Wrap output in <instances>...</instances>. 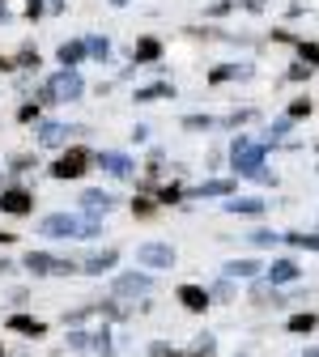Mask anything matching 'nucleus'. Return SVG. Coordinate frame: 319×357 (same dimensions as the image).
<instances>
[{
  "instance_id": "nucleus-1",
  "label": "nucleus",
  "mask_w": 319,
  "mask_h": 357,
  "mask_svg": "<svg viewBox=\"0 0 319 357\" xmlns=\"http://www.w3.org/2000/svg\"><path fill=\"white\" fill-rule=\"evenodd\" d=\"M38 230L47 238H98V221H81L73 213H52V217H43Z\"/></svg>"
},
{
  "instance_id": "nucleus-2",
  "label": "nucleus",
  "mask_w": 319,
  "mask_h": 357,
  "mask_svg": "<svg viewBox=\"0 0 319 357\" xmlns=\"http://www.w3.org/2000/svg\"><path fill=\"white\" fill-rule=\"evenodd\" d=\"M230 162H235L239 174L268 183V174H264V145H255L251 137H235V141H230Z\"/></svg>"
},
{
  "instance_id": "nucleus-3",
  "label": "nucleus",
  "mask_w": 319,
  "mask_h": 357,
  "mask_svg": "<svg viewBox=\"0 0 319 357\" xmlns=\"http://www.w3.org/2000/svg\"><path fill=\"white\" fill-rule=\"evenodd\" d=\"M26 268H30L34 277H52V273L68 277V273H77L81 264H73V259H56V255H47V251H30V255H26Z\"/></svg>"
},
{
  "instance_id": "nucleus-4",
  "label": "nucleus",
  "mask_w": 319,
  "mask_h": 357,
  "mask_svg": "<svg viewBox=\"0 0 319 357\" xmlns=\"http://www.w3.org/2000/svg\"><path fill=\"white\" fill-rule=\"evenodd\" d=\"M47 89H52V102H73V98H81L85 81L77 77V68H64V73H56L47 81Z\"/></svg>"
},
{
  "instance_id": "nucleus-5",
  "label": "nucleus",
  "mask_w": 319,
  "mask_h": 357,
  "mask_svg": "<svg viewBox=\"0 0 319 357\" xmlns=\"http://www.w3.org/2000/svg\"><path fill=\"white\" fill-rule=\"evenodd\" d=\"M85 166H89V149L73 145V149L52 166V174H56V178H81V174H85Z\"/></svg>"
},
{
  "instance_id": "nucleus-6",
  "label": "nucleus",
  "mask_w": 319,
  "mask_h": 357,
  "mask_svg": "<svg viewBox=\"0 0 319 357\" xmlns=\"http://www.w3.org/2000/svg\"><path fill=\"white\" fill-rule=\"evenodd\" d=\"M81 208L89 213V221H98V217H107L115 208V196L103 192V188H89V192H81Z\"/></svg>"
},
{
  "instance_id": "nucleus-7",
  "label": "nucleus",
  "mask_w": 319,
  "mask_h": 357,
  "mask_svg": "<svg viewBox=\"0 0 319 357\" xmlns=\"http://www.w3.org/2000/svg\"><path fill=\"white\" fill-rule=\"evenodd\" d=\"M136 264H145V268H170L175 251L166 243H145V247H136Z\"/></svg>"
},
{
  "instance_id": "nucleus-8",
  "label": "nucleus",
  "mask_w": 319,
  "mask_h": 357,
  "mask_svg": "<svg viewBox=\"0 0 319 357\" xmlns=\"http://www.w3.org/2000/svg\"><path fill=\"white\" fill-rule=\"evenodd\" d=\"M30 204H34V196H30L26 188H5V192H0V213L26 217V213H30Z\"/></svg>"
},
{
  "instance_id": "nucleus-9",
  "label": "nucleus",
  "mask_w": 319,
  "mask_h": 357,
  "mask_svg": "<svg viewBox=\"0 0 319 357\" xmlns=\"http://www.w3.org/2000/svg\"><path fill=\"white\" fill-rule=\"evenodd\" d=\"M111 289H115V294H132V298H136V294H149V289H154V277H149V273H124V277H115V285H111Z\"/></svg>"
},
{
  "instance_id": "nucleus-10",
  "label": "nucleus",
  "mask_w": 319,
  "mask_h": 357,
  "mask_svg": "<svg viewBox=\"0 0 319 357\" xmlns=\"http://www.w3.org/2000/svg\"><path fill=\"white\" fill-rule=\"evenodd\" d=\"M175 298H179V306H184V310H209V298H213V294H209L205 285H179Z\"/></svg>"
},
{
  "instance_id": "nucleus-11",
  "label": "nucleus",
  "mask_w": 319,
  "mask_h": 357,
  "mask_svg": "<svg viewBox=\"0 0 319 357\" xmlns=\"http://www.w3.org/2000/svg\"><path fill=\"white\" fill-rule=\"evenodd\" d=\"M98 166H103L107 174H115V178H128V174L136 170L128 153H98Z\"/></svg>"
},
{
  "instance_id": "nucleus-12",
  "label": "nucleus",
  "mask_w": 319,
  "mask_h": 357,
  "mask_svg": "<svg viewBox=\"0 0 319 357\" xmlns=\"http://www.w3.org/2000/svg\"><path fill=\"white\" fill-rule=\"evenodd\" d=\"M115 259H119V255L107 247V251H94V255H85V259H81V268H85V273H111V268H115Z\"/></svg>"
},
{
  "instance_id": "nucleus-13",
  "label": "nucleus",
  "mask_w": 319,
  "mask_h": 357,
  "mask_svg": "<svg viewBox=\"0 0 319 357\" xmlns=\"http://www.w3.org/2000/svg\"><path fill=\"white\" fill-rule=\"evenodd\" d=\"M225 213L255 217V213H264V200H260V196H230V200H225Z\"/></svg>"
},
{
  "instance_id": "nucleus-14",
  "label": "nucleus",
  "mask_w": 319,
  "mask_h": 357,
  "mask_svg": "<svg viewBox=\"0 0 319 357\" xmlns=\"http://www.w3.org/2000/svg\"><path fill=\"white\" fill-rule=\"evenodd\" d=\"M158 56H162V43H158L154 34H145L141 43H136V52H132V60H136V64H154Z\"/></svg>"
},
{
  "instance_id": "nucleus-15",
  "label": "nucleus",
  "mask_w": 319,
  "mask_h": 357,
  "mask_svg": "<svg viewBox=\"0 0 319 357\" xmlns=\"http://www.w3.org/2000/svg\"><path fill=\"white\" fill-rule=\"evenodd\" d=\"M73 137V128H64V123H43L38 128V145H64Z\"/></svg>"
},
{
  "instance_id": "nucleus-16",
  "label": "nucleus",
  "mask_w": 319,
  "mask_h": 357,
  "mask_svg": "<svg viewBox=\"0 0 319 357\" xmlns=\"http://www.w3.org/2000/svg\"><path fill=\"white\" fill-rule=\"evenodd\" d=\"M9 332H22V336H43L47 328H43V319H30V315H9Z\"/></svg>"
},
{
  "instance_id": "nucleus-17",
  "label": "nucleus",
  "mask_w": 319,
  "mask_h": 357,
  "mask_svg": "<svg viewBox=\"0 0 319 357\" xmlns=\"http://www.w3.org/2000/svg\"><path fill=\"white\" fill-rule=\"evenodd\" d=\"M264 273V268L255 264V259H230V264H225V277H230V281H239V277H260Z\"/></svg>"
},
{
  "instance_id": "nucleus-18",
  "label": "nucleus",
  "mask_w": 319,
  "mask_h": 357,
  "mask_svg": "<svg viewBox=\"0 0 319 357\" xmlns=\"http://www.w3.org/2000/svg\"><path fill=\"white\" fill-rule=\"evenodd\" d=\"M294 277H298V264H290V259H277V264L268 268V281H272V285H285V281H294Z\"/></svg>"
},
{
  "instance_id": "nucleus-19",
  "label": "nucleus",
  "mask_w": 319,
  "mask_h": 357,
  "mask_svg": "<svg viewBox=\"0 0 319 357\" xmlns=\"http://www.w3.org/2000/svg\"><path fill=\"white\" fill-rule=\"evenodd\" d=\"M81 60H85V43L81 38H73V43H64V47H60V64L64 68H77Z\"/></svg>"
},
{
  "instance_id": "nucleus-20",
  "label": "nucleus",
  "mask_w": 319,
  "mask_h": 357,
  "mask_svg": "<svg viewBox=\"0 0 319 357\" xmlns=\"http://www.w3.org/2000/svg\"><path fill=\"white\" fill-rule=\"evenodd\" d=\"M230 192H235L230 178H209V183H200L192 196H200V200H205V196H230Z\"/></svg>"
},
{
  "instance_id": "nucleus-21",
  "label": "nucleus",
  "mask_w": 319,
  "mask_h": 357,
  "mask_svg": "<svg viewBox=\"0 0 319 357\" xmlns=\"http://www.w3.org/2000/svg\"><path fill=\"white\" fill-rule=\"evenodd\" d=\"M154 98H175V89L170 85H145V89H136V102H154Z\"/></svg>"
},
{
  "instance_id": "nucleus-22",
  "label": "nucleus",
  "mask_w": 319,
  "mask_h": 357,
  "mask_svg": "<svg viewBox=\"0 0 319 357\" xmlns=\"http://www.w3.org/2000/svg\"><path fill=\"white\" fill-rule=\"evenodd\" d=\"M251 68H243V64H221V68H213L209 73V81H230V77H247Z\"/></svg>"
},
{
  "instance_id": "nucleus-23",
  "label": "nucleus",
  "mask_w": 319,
  "mask_h": 357,
  "mask_svg": "<svg viewBox=\"0 0 319 357\" xmlns=\"http://www.w3.org/2000/svg\"><path fill=\"white\" fill-rule=\"evenodd\" d=\"M85 52H89V56H98V60H107V56H111V43H107V38H89V43H85Z\"/></svg>"
},
{
  "instance_id": "nucleus-24",
  "label": "nucleus",
  "mask_w": 319,
  "mask_h": 357,
  "mask_svg": "<svg viewBox=\"0 0 319 357\" xmlns=\"http://www.w3.org/2000/svg\"><path fill=\"white\" fill-rule=\"evenodd\" d=\"M285 243H294V247H311V251H319V234H285Z\"/></svg>"
},
{
  "instance_id": "nucleus-25",
  "label": "nucleus",
  "mask_w": 319,
  "mask_h": 357,
  "mask_svg": "<svg viewBox=\"0 0 319 357\" xmlns=\"http://www.w3.org/2000/svg\"><path fill=\"white\" fill-rule=\"evenodd\" d=\"M89 349H98V353H111V349H115V344H111V336H107V328L89 336Z\"/></svg>"
},
{
  "instance_id": "nucleus-26",
  "label": "nucleus",
  "mask_w": 319,
  "mask_h": 357,
  "mask_svg": "<svg viewBox=\"0 0 319 357\" xmlns=\"http://www.w3.org/2000/svg\"><path fill=\"white\" fill-rule=\"evenodd\" d=\"M315 328V315H294L290 319V332H311Z\"/></svg>"
},
{
  "instance_id": "nucleus-27",
  "label": "nucleus",
  "mask_w": 319,
  "mask_h": 357,
  "mask_svg": "<svg viewBox=\"0 0 319 357\" xmlns=\"http://www.w3.org/2000/svg\"><path fill=\"white\" fill-rule=\"evenodd\" d=\"M251 243H255V247H272V243H281V238L272 234V230H255V234H251Z\"/></svg>"
},
{
  "instance_id": "nucleus-28",
  "label": "nucleus",
  "mask_w": 319,
  "mask_h": 357,
  "mask_svg": "<svg viewBox=\"0 0 319 357\" xmlns=\"http://www.w3.org/2000/svg\"><path fill=\"white\" fill-rule=\"evenodd\" d=\"M132 213H136V217H154V204H149L145 196H136V200H132Z\"/></svg>"
},
{
  "instance_id": "nucleus-29",
  "label": "nucleus",
  "mask_w": 319,
  "mask_h": 357,
  "mask_svg": "<svg viewBox=\"0 0 319 357\" xmlns=\"http://www.w3.org/2000/svg\"><path fill=\"white\" fill-rule=\"evenodd\" d=\"M17 64H22V68H38V52H30V47H22V56H17Z\"/></svg>"
},
{
  "instance_id": "nucleus-30",
  "label": "nucleus",
  "mask_w": 319,
  "mask_h": 357,
  "mask_svg": "<svg viewBox=\"0 0 319 357\" xmlns=\"http://www.w3.org/2000/svg\"><path fill=\"white\" fill-rule=\"evenodd\" d=\"M184 128H213V119H209V115H188Z\"/></svg>"
},
{
  "instance_id": "nucleus-31",
  "label": "nucleus",
  "mask_w": 319,
  "mask_h": 357,
  "mask_svg": "<svg viewBox=\"0 0 319 357\" xmlns=\"http://www.w3.org/2000/svg\"><path fill=\"white\" fill-rule=\"evenodd\" d=\"M285 132H290V115H285V119H277V123H272V128H268V137H285Z\"/></svg>"
},
{
  "instance_id": "nucleus-32",
  "label": "nucleus",
  "mask_w": 319,
  "mask_h": 357,
  "mask_svg": "<svg viewBox=\"0 0 319 357\" xmlns=\"http://www.w3.org/2000/svg\"><path fill=\"white\" fill-rule=\"evenodd\" d=\"M68 344H73V349H89V336H85V332H68Z\"/></svg>"
},
{
  "instance_id": "nucleus-33",
  "label": "nucleus",
  "mask_w": 319,
  "mask_h": 357,
  "mask_svg": "<svg viewBox=\"0 0 319 357\" xmlns=\"http://www.w3.org/2000/svg\"><path fill=\"white\" fill-rule=\"evenodd\" d=\"M298 52H302L311 64H319V47H311V43H298Z\"/></svg>"
},
{
  "instance_id": "nucleus-34",
  "label": "nucleus",
  "mask_w": 319,
  "mask_h": 357,
  "mask_svg": "<svg viewBox=\"0 0 319 357\" xmlns=\"http://www.w3.org/2000/svg\"><path fill=\"white\" fill-rule=\"evenodd\" d=\"M26 17H30V22L43 17V0H30V5H26Z\"/></svg>"
},
{
  "instance_id": "nucleus-35",
  "label": "nucleus",
  "mask_w": 319,
  "mask_h": 357,
  "mask_svg": "<svg viewBox=\"0 0 319 357\" xmlns=\"http://www.w3.org/2000/svg\"><path fill=\"white\" fill-rule=\"evenodd\" d=\"M175 200H184V192H179V188H162V204H175Z\"/></svg>"
},
{
  "instance_id": "nucleus-36",
  "label": "nucleus",
  "mask_w": 319,
  "mask_h": 357,
  "mask_svg": "<svg viewBox=\"0 0 319 357\" xmlns=\"http://www.w3.org/2000/svg\"><path fill=\"white\" fill-rule=\"evenodd\" d=\"M34 115H38V102H26V107H22V111H17V119H26V123H30V119H34Z\"/></svg>"
},
{
  "instance_id": "nucleus-37",
  "label": "nucleus",
  "mask_w": 319,
  "mask_h": 357,
  "mask_svg": "<svg viewBox=\"0 0 319 357\" xmlns=\"http://www.w3.org/2000/svg\"><path fill=\"white\" fill-rule=\"evenodd\" d=\"M306 111H311V102H294V107H290V119H298V115H306Z\"/></svg>"
},
{
  "instance_id": "nucleus-38",
  "label": "nucleus",
  "mask_w": 319,
  "mask_h": 357,
  "mask_svg": "<svg viewBox=\"0 0 319 357\" xmlns=\"http://www.w3.org/2000/svg\"><path fill=\"white\" fill-rule=\"evenodd\" d=\"M170 357H205V353H200V349H196V353H170Z\"/></svg>"
},
{
  "instance_id": "nucleus-39",
  "label": "nucleus",
  "mask_w": 319,
  "mask_h": 357,
  "mask_svg": "<svg viewBox=\"0 0 319 357\" xmlns=\"http://www.w3.org/2000/svg\"><path fill=\"white\" fill-rule=\"evenodd\" d=\"M9 268H13V264H9V259H0V273H9Z\"/></svg>"
},
{
  "instance_id": "nucleus-40",
  "label": "nucleus",
  "mask_w": 319,
  "mask_h": 357,
  "mask_svg": "<svg viewBox=\"0 0 319 357\" xmlns=\"http://www.w3.org/2000/svg\"><path fill=\"white\" fill-rule=\"evenodd\" d=\"M0 22H9V9H5V5H0Z\"/></svg>"
},
{
  "instance_id": "nucleus-41",
  "label": "nucleus",
  "mask_w": 319,
  "mask_h": 357,
  "mask_svg": "<svg viewBox=\"0 0 319 357\" xmlns=\"http://www.w3.org/2000/svg\"><path fill=\"white\" fill-rule=\"evenodd\" d=\"M111 5H115V9H124V5H128V0H111Z\"/></svg>"
},
{
  "instance_id": "nucleus-42",
  "label": "nucleus",
  "mask_w": 319,
  "mask_h": 357,
  "mask_svg": "<svg viewBox=\"0 0 319 357\" xmlns=\"http://www.w3.org/2000/svg\"><path fill=\"white\" fill-rule=\"evenodd\" d=\"M0 243H13V234H0Z\"/></svg>"
},
{
  "instance_id": "nucleus-43",
  "label": "nucleus",
  "mask_w": 319,
  "mask_h": 357,
  "mask_svg": "<svg viewBox=\"0 0 319 357\" xmlns=\"http://www.w3.org/2000/svg\"><path fill=\"white\" fill-rule=\"evenodd\" d=\"M60 5H64V0H52V9H60Z\"/></svg>"
},
{
  "instance_id": "nucleus-44",
  "label": "nucleus",
  "mask_w": 319,
  "mask_h": 357,
  "mask_svg": "<svg viewBox=\"0 0 319 357\" xmlns=\"http://www.w3.org/2000/svg\"><path fill=\"white\" fill-rule=\"evenodd\" d=\"M311 357H319V349H315V353H311Z\"/></svg>"
},
{
  "instance_id": "nucleus-45",
  "label": "nucleus",
  "mask_w": 319,
  "mask_h": 357,
  "mask_svg": "<svg viewBox=\"0 0 319 357\" xmlns=\"http://www.w3.org/2000/svg\"><path fill=\"white\" fill-rule=\"evenodd\" d=\"M0 357H5V349H0Z\"/></svg>"
}]
</instances>
